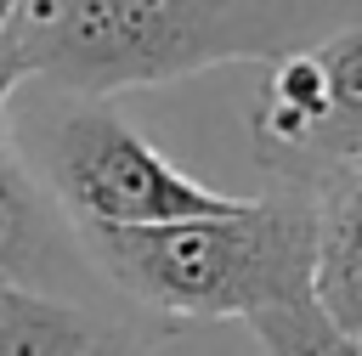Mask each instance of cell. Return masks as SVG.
<instances>
[{
    "instance_id": "8",
    "label": "cell",
    "mask_w": 362,
    "mask_h": 356,
    "mask_svg": "<svg viewBox=\"0 0 362 356\" xmlns=\"http://www.w3.org/2000/svg\"><path fill=\"white\" fill-rule=\"evenodd\" d=\"M249 328H255L266 356H362V339L345 333L317 305V294L294 299V305H277V311H260V316H249Z\"/></svg>"
},
{
    "instance_id": "3",
    "label": "cell",
    "mask_w": 362,
    "mask_h": 356,
    "mask_svg": "<svg viewBox=\"0 0 362 356\" xmlns=\"http://www.w3.org/2000/svg\"><path fill=\"white\" fill-rule=\"evenodd\" d=\"M51 96L57 107L34 124V158L45 192L74 226H164L243 203L175 170L107 96Z\"/></svg>"
},
{
    "instance_id": "1",
    "label": "cell",
    "mask_w": 362,
    "mask_h": 356,
    "mask_svg": "<svg viewBox=\"0 0 362 356\" xmlns=\"http://www.w3.org/2000/svg\"><path fill=\"white\" fill-rule=\"evenodd\" d=\"M317 0H28L0 51L23 85L113 96L305 45Z\"/></svg>"
},
{
    "instance_id": "5",
    "label": "cell",
    "mask_w": 362,
    "mask_h": 356,
    "mask_svg": "<svg viewBox=\"0 0 362 356\" xmlns=\"http://www.w3.org/2000/svg\"><path fill=\"white\" fill-rule=\"evenodd\" d=\"M158 333L85 299L0 283V356H153Z\"/></svg>"
},
{
    "instance_id": "2",
    "label": "cell",
    "mask_w": 362,
    "mask_h": 356,
    "mask_svg": "<svg viewBox=\"0 0 362 356\" xmlns=\"http://www.w3.org/2000/svg\"><path fill=\"white\" fill-rule=\"evenodd\" d=\"M74 232L102 283L170 322H249L317 294V192L288 181L226 215Z\"/></svg>"
},
{
    "instance_id": "7",
    "label": "cell",
    "mask_w": 362,
    "mask_h": 356,
    "mask_svg": "<svg viewBox=\"0 0 362 356\" xmlns=\"http://www.w3.org/2000/svg\"><path fill=\"white\" fill-rule=\"evenodd\" d=\"M311 51H317L322 79H328V107H322V124L311 136L305 164L288 175V186H305V192L317 181H328L334 170L362 164V23L328 34Z\"/></svg>"
},
{
    "instance_id": "9",
    "label": "cell",
    "mask_w": 362,
    "mask_h": 356,
    "mask_svg": "<svg viewBox=\"0 0 362 356\" xmlns=\"http://www.w3.org/2000/svg\"><path fill=\"white\" fill-rule=\"evenodd\" d=\"M23 6H28V0H0V40H6V28H11V17H17Z\"/></svg>"
},
{
    "instance_id": "4",
    "label": "cell",
    "mask_w": 362,
    "mask_h": 356,
    "mask_svg": "<svg viewBox=\"0 0 362 356\" xmlns=\"http://www.w3.org/2000/svg\"><path fill=\"white\" fill-rule=\"evenodd\" d=\"M23 90V68L0 51V283H34L68 260H85L74 220L57 209V198L34 181V170L11 147V96Z\"/></svg>"
},
{
    "instance_id": "6",
    "label": "cell",
    "mask_w": 362,
    "mask_h": 356,
    "mask_svg": "<svg viewBox=\"0 0 362 356\" xmlns=\"http://www.w3.org/2000/svg\"><path fill=\"white\" fill-rule=\"evenodd\" d=\"M317 192V305L362 339V164L334 170Z\"/></svg>"
}]
</instances>
